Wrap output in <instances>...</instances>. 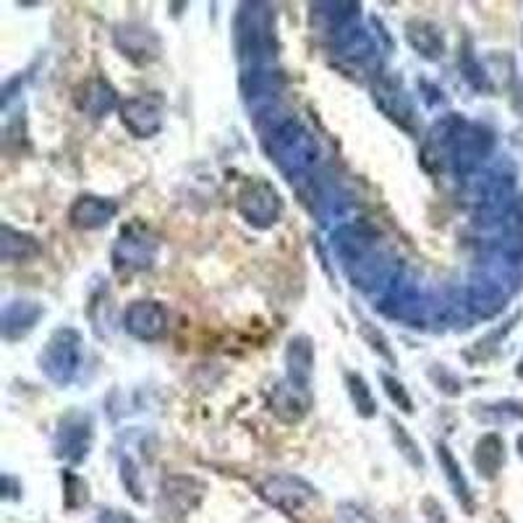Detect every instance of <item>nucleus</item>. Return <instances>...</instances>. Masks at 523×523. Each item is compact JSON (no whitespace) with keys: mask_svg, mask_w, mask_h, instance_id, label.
<instances>
[{"mask_svg":"<svg viewBox=\"0 0 523 523\" xmlns=\"http://www.w3.org/2000/svg\"><path fill=\"white\" fill-rule=\"evenodd\" d=\"M492 134L461 116H448L429 131L422 150V163L432 170L453 168L458 173H471L492 152Z\"/></svg>","mask_w":523,"mask_h":523,"instance_id":"1","label":"nucleus"},{"mask_svg":"<svg viewBox=\"0 0 523 523\" xmlns=\"http://www.w3.org/2000/svg\"><path fill=\"white\" fill-rule=\"evenodd\" d=\"M121 482H123V487H126V492L134 497L136 503H144L142 484H139V471H136V466L131 458H123L121 461Z\"/></svg>","mask_w":523,"mask_h":523,"instance_id":"28","label":"nucleus"},{"mask_svg":"<svg viewBox=\"0 0 523 523\" xmlns=\"http://www.w3.org/2000/svg\"><path fill=\"white\" fill-rule=\"evenodd\" d=\"M346 385H348V395H351V401H354L356 406V414H359L361 419H372V416H377V401H374L372 388L367 385V380H364L361 374L348 372Z\"/></svg>","mask_w":523,"mask_h":523,"instance_id":"23","label":"nucleus"},{"mask_svg":"<svg viewBox=\"0 0 523 523\" xmlns=\"http://www.w3.org/2000/svg\"><path fill=\"white\" fill-rule=\"evenodd\" d=\"M42 317V306L37 301L19 299L11 301L3 312V335L6 340H19L27 333H32L34 325L40 322Z\"/></svg>","mask_w":523,"mask_h":523,"instance_id":"17","label":"nucleus"},{"mask_svg":"<svg viewBox=\"0 0 523 523\" xmlns=\"http://www.w3.org/2000/svg\"><path fill=\"white\" fill-rule=\"evenodd\" d=\"M518 377H523V359H521V367H518Z\"/></svg>","mask_w":523,"mask_h":523,"instance_id":"32","label":"nucleus"},{"mask_svg":"<svg viewBox=\"0 0 523 523\" xmlns=\"http://www.w3.org/2000/svg\"><path fill=\"white\" fill-rule=\"evenodd\" d=\"M116 215L118 204L113 199L97 197V194H82V197L71 204V210H68L71 225L82 228V231H97L102 225H108Z\"/></svg>","mask_w":523,"mask_h":523,"instance_id":"14","label":"nucleus"},{"mask_svg":"<svg viewBox=\"0 0 523 523\" xmlns=\"http://www.w3.org/2000/svg\"><path fill=\"white\" fill-rule=\"evenodd\" d=\"M121 123L136 139H152L163 131L165 102L160 95H136L118 105Z\"/></svg>","mask_w":523,"mask_h":523,"instance_id":"9","label":"nucleus"},{"mask_svg":"<svg viewBox=\"0 0 523 523\" xmlns=\"http://www.w3.org/2000/svg\"><path fill=\"white\" fill-rule=\"evenodd\" d=\"M380 377H382V385H385V393L390 395V401L401 408V411L411 414V411H414V403H411V398H408L406 388H403L401 382L395 380V377H390V374H380Z\"/></svg>","mask_w":523,"mask_h":523,"instance_id":"27","label":"nucleus"},{"mask_svg":"<svg viewBox=\"0 0 523 523\" xmlns=\"http://www.w3.org/2000/svg\"><path fill=\"white\" fill-rule=\"evenodd\" d=\"M40 254L42 246L34 236L14 231L11 225L0 228V257H3V262L16 265V262H29V259L40 257Z\"/></svg>","mask_w":523,"mask_h":523,"instance_id":"19","label":"nucleus"},{"mask_svg":"<svg viewBox=\"0 0 523 523\" xmlns=\"http://www.w3.org/2000/svg\"><path fill=\"white\" fill-rule=\"evenodd\" d=\"M406 40H408V45L416 50V53L424 55V58H429V61H437V58H442V53H445V37H442L440 27L427 19L408 21Z\"/></svg>","mask_w":523,"mask_h":523,"instance_id":"18","label":"nucleus"},{"mask_svg":"<svg viewBox=\"0 0 523 523\" xmlns=\"http://www.w3.org/2000/svg\"><path fill=\"white\" fill-rule=\"evenodd\" d=\"M207 484L197 476L170 474L160 484V510L170 518H184L202 505Z\"/></svg>","mask_w":523,"mask_h":523,"instance_id":"8","label":"nucleus"},{"mask_svg":"<svg viewBox=\"0 0 523 523\" xmlns=\"http://www.w3.org/2000/svg\"><path fill=\"white\" fill-rule=\"evenodd\" d=\"M372 97L374 105L385 113L393 123H398L401 129L414 131V121H416V110L414 102L408 97L406 87L398 76L393 74H380L374 79L372 84Z\"/></svg>","mask_w":523,"mask_h":523,"instance_id":"10","label":"nucleus"},{"mask_svg":"<svg viewBox=\"0 0 523 523\" xmlns=\"http://www.w3.org/2000/svg\"><path fill=\"white\" fill-rule=\"evenodd\" d=\"M338 252L346 262V270L359 288H374L385 283L390 275L388 259L380 252V246L364 228L346 225L338 231Z\"/></svg>","mask_w":523,"mask_h":523,"instance_id":"3","label":"nucleus"},{"mask_svg":"<svg viewBox=\"0 0 523 523\" xmlns=\"http://www.w3.org/2000/svg\"><path fill=\"white\" fill-rule=\"evenodd\" d=\"M123 327L136 340H157L168 330V309L155 299H139L123 312Z\"/></svg>","mask_w":523,"mask_h":523,"instance_id":"12","label":"nucleus"},{"mask_svg":"<svg viewBox=\"0 0 523 523\" xmlns=\"http://www.w3.org/2000/svg\"><path fill=\"white\" fill-rule=\"evenodd\" d=\"M437 461H440V469H442V474H445V479H448L450 492L456 495V500L461 503V508L466 510V513H474V495H471L469 482H466V476H463L456 456H453L448 445H442V442L437 445Z\"/></svg>","mask_w":523,"mask_h":523,"instance_id":"21","label":"nucleus"},{"mask_svg":"<svg viewBox=\"0 0 523 523\" xmlns=\"http://www.w3.org/2000/svg\"><path fill=\"white\" fill-rule=\"evenodd\" d=\"M116 48L136 66H147L160 55V37L144 24H121L113 32Z\"/></svg>","mask_w":523,"mask_h":523,"instance_id":"13","label":"nucleus"},{"mask_svg":"<svg viewBox=\"0 0 523 523\" xmlns=\"http://www.w3.org/2000/svg\"><path fill=\"white\" fill-rule=\"evenodd\" d=\"M157 244L155 233L142 223H129L118 236L116 246H113V267L118 272H142L150 270L157 259Z\"/></svg>","mask_w":523,"mask_h":523,"instance_id":"7","label":"nucleus"},{"mask_svg":"<svg viewBox=\"0 0 523 523\" xmlns=\"http://www.w3.org/2000/svg\"><path fill=\"white\" fill-rule=\"evenodd\" d=\"M474 416H479V419H484V422L500 424V422H508V419H523V406L513 401L490 403V406H474Z\"/></svg>","mask_w":523,"mask_h":523,"instance_id":"24","label":"nucleus"},{"mask_svg":"<svg viewBox=\"0 0 523 523\" xmlns=\"http://www.w3.org/2000/svg\"><path fill=\"white\" fill-rule=\"evenodd\" d=\"M492 523H510V521L503 516V513H500V516H495V521H492Z\"/></svg>","mask_w":523,"mask_h":523,"instance_id":"30","label":"nucleus"},{"mask_svg":"<svg viewBox=\"0 0 523 523\" xmlns=\"http://www.w3.org/2000/svg\"><path fill=\"white\" fill-rule=\"evenodd\" d=\"M270 408L272 414L278 416L280 422L296 424L301 422L309 408H312V398H309V390L296 388L293 382H278L270 393Z\"/></svg>","mask_w":523,"mask_h":523,"instance_id":"15","label":"nucleus"},{"mask_svg":"<svg viewBox=\"0 0 523 523\" xmlns=\"http://www.w3.org/2000/svg\"><path fill=\"white\" fill-rule=\"evenodd\" d=\"M82 335L74 327H58L40 354V369L55 385H68L82 367Z\"/></svg>","mask_w":523,"mask_h":523,"instance_id":"4","label":"nucleus"},{"mask_svg":"<svg viewBox=\"0 0 523 523\" xmlns=\"http://www.w3.org/2000/svg\"><path fill=\"white\" fill-rule=\"evenodd\" d=\"M79 108L92 118H102L105 113L116 108V92H113L108 82L92 79V82H87L79 89Z\"/></svg>","mask_w":523,"mask_h":523,"instance_id":"22","label":"nucleus"},{"mask_svg":"<svg viewBox=\"0 0 523 523\" xmlns=\"http://www.w3.org/2000/svg\"><path fill=\"white\" fill-rule=\"evenodd\" d=\"M236 210L246 223L259 228V231H265V228H272V225L278 223L280 215H283V199H280L278 189L270 181L252 178L238 191Z\"/></svg>","mask_w":523,"mask_h":523,"instance_id":"5","label":"nucleus"},{"mask_svg":"<svg viewBox=\"0 0 523 523\" xmlns=\"http://www.w3.org/2000/svg\"><path fill=\"white\" fill-rule=\"evenodd\" d=\"M286 364H288V382H293L296 388L309 390V385H312V372H314L312 340L306 338V335L293 338L291 343H288Z\"/></svg>","mask_w":523,"mask_h":523,"instance_id":"16","label":"nucleus"},{"mask_svg":"<svg viewBox=\"0 0 523 523\" xmlns=\"http://www.w3.org/2000/svg\"><path fill=\"white\" fill-rule=\"evenodd\" d=\"M257 495L265 500L270 508L286 513V516H296L306 505H312L317 500V490L314 484H309L304 476L299 474H270L257 484Z\"/></svg>","mask_w":523,"mask_h":523,"instance_id":"6","label":"nucleus"},{"mask_svg":"<svg viewBox=\"0 0 523 523\" xmlns=\"http://www.w3.org/2000/svg\"><path fill=\"white\" fill-rule=\"evenodd\" d=\"M390 429H393L395 445H398V450L403 453V458H406L411 466H416V469H424V458H422V453H419V445L414 442V437L408 435L406 427H403V424L390 422Z\"/></svg>","mask_w":523,"mask_h":523,"instance_id":"26","label":"nucleus"},{"mask_svg":"<svg viewBox=\"0 0 523 523\" xmlns=\"http://www.w3.org/2000/svg\"><path fill=\"white\" fill-rule=\"evenodd\" d=\"M262 142H265L270 160L278 165L283 176H288V181L306 173L320 155V147H317L312 131L296 118H283V121L275 123L270 131H265Z\"/></svg>","mask_w":523,"mask_h":523,"instance_id":"2","label":"nucleus"},{"mask_svg":"<svg viewBox=\"0 0 523 523\" xmlns=\"http://www.w3.org/2000/svg\"><path fill=\"white\" fill-rule=\"evenodd\" d=\"M518 453H521V458H523V435L518 437Z\"/></svg>","mask_w":523,"mask_h":523,"instance_id":"31","label":"nucleus"},{"mask_svg":"<svg viewBox=\"0 0 523 523\" xmlns=\"http://www.w3.org/2000/svg\"><path fill=\"white\" fill-rule=\"evenodd\" d=\"M503 463H505L503 437L495 435V432H490V435H484L482 440L476 442L474 466H476V471H479V476H482V479H487V482L497 479V474L503 471Z\"/></svg>","mask_w":523,"mask_h":523,"instance_id":"20","label":"nucleus"},{"mask_svg":"<svg viewBox=\"0 0 523 523\" xmlns=\"http://www.w3.org/2000/svg\"><path fill=\"white\" fill-rule=\"evenodd\" d=\"M63 487H66V495H63V500H66L68 510H76L89 503V484L84 482L82 476H76V474H71V471H66V474H63Z\"/></svg>","mask_w":523,"mask_h":523,"instance_id":"25","label":"nucleus"},{"mask_svg":"<svg viewBox=\"0 0 523 523\" xmlns=\"http://www.w3.org/2000/svg\"><path fill=\"white\" fill-rule=\"evenodd\" d=\"M95 523H136V521L131 516H126V513H121V510H102Z\"/></svg>","mask_w":523,"mask_h":523,"instance_id":"29","label":"nucleus"},{"mask_svg":"<svg viewBox=\"0 0 523 523\" xmlns=\"http://www.w3.org/2000/svg\"><path fill=\"white\" fill-rule=\"evenodd\" d=\"M89 445H92V419L79 411L63 416L55 435V453L68 463H82L89 456Z\"/></svg>","mask_w":523,"mask_h":523,"instance_id":"11","label":"nucleus"}]
</instances>
